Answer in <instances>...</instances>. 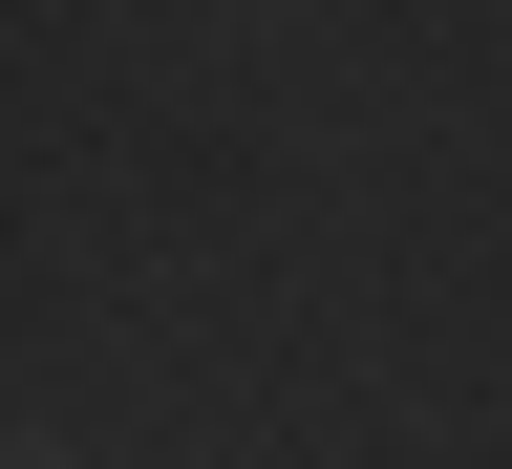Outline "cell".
<instances>
[{
    "label": "cell",
    "mask_w": 512,
    "mask_h": 469,
    "mask_svg": "<svg viewBox=\"0 0 512 469\" xmlns=\"http://www.w3.org/2000/svg\"><path fill=\"white\" fill-rule=\"evenodd\" d=\"M0 469H86V448H64V427H22V448H0Z\"/></svg>",
    "instance_id": "cell-1"
}]
</instances>
